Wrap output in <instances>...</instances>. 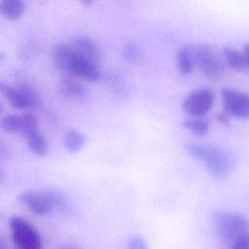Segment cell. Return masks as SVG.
I'll use <instances>...</instances> for the list:
<instances>
[{
    "label": "cell",
    "mask_w": 249,
    "mask_h": 249,
    "mask_svg": "<svg viewBox=\"0 0 249 249\" xmlns=\"http://www.w3.org/2000/svg\"><path fill=\"white\" fill-rule=\"evenodd\" d=\"M54 64L62 71L72 76L88 81L96 82L100 78L96 62L82 55L72 45L61 43L53 51Z\"/></svg>",
    "instance_id": "6da1fadb"
},
{
    "label": "cell",
    "mask_w": 249,
    "mask_h": 249,
    "mask_svg": "<svg viewBox=\"0 0 249 249\" xmlns=\"http://www.w3.org/2000/svg\"><path fill=\"white\" fill-rule=\"evenodd\" d=\"M185 150L191 157L202 161L207 171L217 179L225 178L231 169V160L229 154L220 147L187 143Z\"/></svg>",
    "instance_id": "7a4b0ae2"
},
{
    "label": "cell",
    "mask_w": 249,
    "mask_h": 249,
    "mask_svg": "<svg viewBox=\"0 0 249 249\" xmlns=\"http://www.w3.org/2000/svg\"><path fill=\"white\" fill-rule=\"evenodd\" d=\"M18 200L35 215H47L54 209L63 212L72 210L68 199L57 191H26L18 195Z\"/></svg>",
    "instance_id": "3957f363"
},
{
    "label": "cell",
    "mask_w": 249,
    "mask_h": 249,
    "mask_svg": "<svg viewBox=\"0 0 249 249\" xmlns=\"http://www.w3.org/2000/svg\"><path fill=\"white\" fill-rule=\"evenodd\" d=\"M214 227L217 235L231 245L241 236L249 233L248 219L235 212L216 213L214 215Z\"/></svg>",
    "instance_id": "277c9868"
},
{
    "label": "cell",
    "mask_w": 249,
    "mask_h": 249,
    "mask_svg": "<svg viewBox=\"0 0 249 249\" xmlns=\"http://www.w3.org/2000/svg\"><path fill=\"white\" fill-rule=\"evenodd\" d=\"M16 249H42L39 231L25 219L14 216L9 222Z\"/></svg>",
    "instance_id": "5b68a950"
},
{
    "label": "cell",
    "mask_w": 249,
    "mask_h": 249,
    "mask_svg": "<svg viewBox=\"0 0 249 249\" xmlns=\"http://www.w3.org/2000/svg\"><path fill=\"white\" fill-rule=\"evenodd\" d=\"M196 67L204 76L210 79H219L224 75L226 62L217 52L208 45H197L194 47Z\"/></svg>",
    "instance_id": "8992f818"
},
{
    "label": "cell",
    "mask_w": 249,
    "mask_h": 249,
    "mask_svg": "<svg viewBox=\"0 0 249 249\" xmlns=\"http://www.w3.org/2000/svg\"><path fill=\"white\" fill-rule=\"evenodd\" d=\"M1 92L8 102L18 110H25L39 106L41 100L36 89L27 84L17 86L1 85Z\"/></svg>",
    "instance_id": "52a82bcc"
},
{
    "label": "cell",
    "mask_w": 249,
    "mask_h": 249,
    "mask_svg": "<svg viewBox=\"0 0 249 249\" xmlns=\"http://www.w3.org/2000/svg\"><path fill=\"white\" fill-rule=\"evenodd\" d=\"M214 92L207 88H199L191 91L182 103L183 111L191 117H204L213 107Z\"/></svg>",
    "instance_id": "ba28073f"
},
{
    "label": "cell",
    "mask_w": 249,
    "mask_h": 249,
    "mask_svg": "<svg viewBox=\"0 0 249 249\" xmlns=\"http://www.w3.org/2000/svg\"><path fill=\"white\" fill-rule=\"evenodd\" d=\"M224 110L231 117L249 120V94L234 89H224L221 93Z\"/></svg>",
    "instance_id": "9c48e42d"
},
{
    "label": "cell",
    "mask_w": 249,
    "mask_h": 249,
    "mask_svg": "<svg viewBox=\"0 0 249 249\" xmlns=\"http://www.w3.org/2000/svg\"><path fill=\"white\" fill-rule=\"evenodd\" d=\"M82 55L87 58L97 62L100 56V52L97 46L89 38L84 36H79L75 38L71 44Z\"/></svg>",
    "instance_id": "30bf717a"
},
{
    "label": "cell",
    "mask_w": 249,
    "mask_h": 249,
    "mask_svg": "<svg viewBox=\"0 0 249 249\" xmlns=\"http://www.w3.org/2000/svg\"><path fill=\"white\" fill-rule=\"evenodd\" d=\"M176 61L178 70L182 74H191L196 67L194 47H184L180 49L177 53Z\"/></svg>",
    "instance_id": "8fae6325"
},
{
    "label": "cell",
    "mask_w": 249,
    "mask_h": 249,
    "mask_svg": "<svg viewBox=\"0 0 249 249\" xmlns=\"http://www.w3.org/2000/svg\"><path fill=\"white\" fill-rule=\"evenodd\" d=\"M223 58L226 64L235 71H242L247 67L246 59L242 51L227 47L223 51Z\"/></svg>",
    "instance_id": "7c38bea8"
},
{
    "label": "cell",
    "mask_w": 249,
    "mask_h": 249,
    "mask_svg": "<svg viewBox=\"0 0 249 249\" xmlns=\"http://www.w3.org/2000/svg\"><path fill=\"white\" fill-rule=\"evenodd\" d=\"M86 143L85 135L77 129H68L63 135V145L70 153L79 152Z\"/></svg>",
    "instance_id": "4fadbf2b"
},
{
    "label": "cell",
    "mask_w": 249,
    "mask_h": 249,
    "mask_svg": "<svg viewBox=\"0 0 249 249\" xmlns=\"http://www.w3.org/2000/svg\"><path fill=\"white\" fill-rule=\"evenodd\" d=\"M23 0H2L1 14L8 19L16 20L19 18L24 13Z\"/></svg>",
    "instance_id": "5bb4252c"
},
{
    "label": "cell",
    "mask_w": 249,
    "mask_h": 249,
    "mask_svg": "<svg viewBox=\"0 0 249 249\" xmlns=\"http://www.w3.org/2000/svg\"><path fill=\"white\" fill-rule=\"evenodd\" d=\"M183 127L196 136H204L209 130V121L203 117H190L183 122Z\"/></svg>",
    "instance_id": "9a60e30c"
},
{
    "label": "cell",
    "mask_w": 249,
    "mask_h": 249,
    "mask_svg": "<svg viewBox=\"0 0 249 249\" xmlns=\"http://www.w3.org/2000/svg\"><path fill=\"white\" fill-rule=\"evenodd\" d=\"M59 87L61 92L68 97L81 98L86 95V89L80 82H78L74 78L66 77L62 79Z\"/></svg>",
    "instance_id": "2e32d148"
},
{
    "label": "cell",
    "mask_w": 249,
    "mask_h": 249,
    "mask_svg": "<svg viewBox=\"0 0 249 249\" xmlns=\"http://www.w3.org/2000/svg\"><path fill=\"white\" fill-rule=\"evenodd\" d=\"M27 139V146L34 155L38 157H45L49 151V145L46 138L40 133L36 132Z\"/></svg>",
    "instance_id": "e0dca14e"
},
{
    "label": "cell",
    "mask_w": 249,
    "mask_h": 249,
    "mask_svg": "<svg viewBox=\"0 0 249 249\" xmlns=\"http://www.w3.org/2000/svg\"><path fill=\"white\" fill-rule=\"evenodd\" d=\"M38 132V120L31 113H24L20 115V129L19 134L28 138L32 134Z\"/></svg>",
    "instance_id": "ac0fdd59"
},
{
    "label": "cell",
    "mask_w": 249,
    "mask_h": 249,
    "mask_svg": "<svg viewBox=\"0 0 249 249\" xmlns=\"http://www.w3.org/2000/svg\"><path fill=\"white\" fill-rule=\"evenodd\" d=\"M1 127L7 133H19L20 115H8L1 121Z\"/></svg>",
    "instance_id": "d6986e66"
},
{
    "label": "cell",
    "mask_w": 249,
    "mask_h": 249,
    "mask_svg": "<svg viewBox=\"0 0 249 249\" xmlns=\"http://www.w3.org/2000/svg\"><path fill=\"white\" fill-rule=\"evenodd\" d=\"M126 249H150L146 240L140 235H132L126 245Z\"/></svg>",
    "instance_id": "ffe728a7"
},
{
    "label": "cell",
    "mask_w": 249,
    "mask_h": 249,
    "mask_svg": "<svg viewBox=\"0 0 249 249\" xmlns=\"http://www.w3.org/2000/svg\"><path fill=\"white\" fill-rule=\"evenodd\" d=\"M231 249H249V233L235 240L231 245Z\"/></svg>",
    "instance_id": "44dd1931"
},
{
    "label": "cell",
    "mask_w": 249,
    "mask_h": 249,
    "mask_svg": "<svg viewBox=\"0 0 249 249\" xmlns=\"http://www.w3.org/2000/svg\"><path fill=\"white\" fill-rule=\"evenodd\" d=\"M231 115L227 112V111H223V112H219L216 114L215 118H216V121L222 124H228L230 123V120H231Z\"/></svg>",
    "instance_id": "7402d4cb"
},
{
    "label": "cell",
    "mask_w": 249,
    "mask_h": 249,
    "mask_svg": "<svg viewBox=\"0 0 249 249\" xmlns=\"http://www.w3.org/2000/svg\"><path fill=\"white\" fill-rule=\"evenodd\" d=\"M125 56L129 57V59H134V57H136L138 55V53L136 51V49L133 46L130 47H126L125 51H124Z\"/></svg>",
    "instance_id": "603a6c76"
},
{
    "label": "cell",
    "mask_w": 249,
    "mask_h": 249,
    "mask_svg": "<svg viewBox=\"0 0 249 249\" xmlns=\"http://www.w3.org/2000/svg\"><path fill=\"white\" fill-rule=\"evenodd\" d=\"M242 53H244L245 59H246V63H247V67L249 68V43L245 44L242 48Z\"/></svg>",
    "instance_id": "cb8c5ba5"
},
{
    "label": "cell",
    "mask_w": 249,
    "mask_h": 249,
    "mask_svg": "<svg viewBox=\"0 0 249 249\" xmlns=\"http://www.w3.org/2000/svg\"><path fill=\"white\" fill-rule=\"evenodd\" d=\"M80 2H82L84 5H89L93 0H79Z\"/></svg>",
    "instance_id": "d4e9b609"
},
{
    "label": "cell",
    "mask_w": 249,
    "mask_h": 249,
    "mask_svg": "<svg viewBox=\"0 0 249 249\" xmlns=\"http://www.w3.org/2000/svg\"><path fill=\"white\" fill-rule=\"evenodd\" d=\"M65 249H76V248H74V247H67V248H65Z\"/></svg>",
    "instance_id": "484cf974"
}]
</instances>
